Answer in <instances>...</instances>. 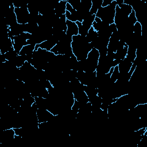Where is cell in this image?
<instances>
[{
	"instance_id": "5bb4252c",
	"label": "cell",
	"mask_w": 147,
	"mask_h": 147,
	"mask_svg": "<svg viewBox=\"0 0 147 147\" xmlns=\"http://www.w3.org/2000/svg\"><path fill=\"white\" fill-rule=\"evenodd\" d=\"M136 51H137V48H135L134 47L130 46V45L128 46L126 58H127L130 61L133 63L137 56Z\"/></svg>"
},
{
	"instance_id": "8fae6325",
	"label": "cell",
	"mask_w": 147,
	"mask_h": 147,
	"mask_svg": "<svg viewBox=\"0 0 147 147\" xmlns=\"http://www.w3.org/2000/svg\"><path fill=\"white\" fill-rule=\"evenodd\" d=\"M11 34L14 37L21 34L25 32L24 24H20L17 23L11 26H8Z\"/></svg>"
},
{
	"instance_id": "277c9868",
	"label": "cell",
	"mask_w": 147,
	"mask_h": 147,
	"mask_svg": "<svg viewBox=\"0 0 147 147\" xmlns=\"http://www.w3.org/2000/svg\"><path fill=\"white\" fill-rule=\"evenodd\" d=\"M59 41V40L57 37L52 35L49 39L45 40L40 44H37L35 47L34 51H37L38 48H41L42 49L51 51V50L57 44Z\"/></svg>"
},
{
	"instance_id": "3957f363",
	"label": "cell",
	"mask_w": 147,
	"mask_h": 147,
	"mask_svg": "<svg viewBox=\"0 0 147 147\" xmlns=\"http://www.w3.org/2000/svg\"><path fill=\"white\" fill-rule=\"evenodd\" d=\"M14 12L16 15L17 22L20 24H26L28 23L29 12L28 6L22 7H15Z\"/></svg>"
},
{
	"instance_id": "ffe728a7",
	"label": "cell",
	"mask_w": 147,
	"mask_h": 147,
	"mask_svg": "<svg viewBox=\"0 0 147 147\" xmlns=\"http://www.w3.org/2000/svg\"><path fill=\"white\" fill-rule=\"evenodd\" d=\"M128 19L133 24H134L135 23H136L137 22V18L136 17V14H135V11H134V10H132L131 13L129 14V16H128Z\"/></svg>"
},
{
	"instance_id": "e0dca14e",
	"label": "cell",
	"mask_w": 147,
	"mask_h": 147,
	"mask_svg": "<svg viewBox=\"0 0 147 147\" xmlns=\"http://www.w3.org/2000/svg\"><path fill=\"white\" fill-rule=\"evenodd\" d=\"M7 61H11L13 59H14L16 56L18 55V54L17 53V52L13 49L9 51V52L5 53V54H3Z\"/></svg>"
},
{
	"instance_id": "ba28073f",
	"label": "cell",
	"mask_w": 147,
	"mask_h": 147,
	"mask_svg": "<svg viewBox=\"0 0 147 147\" xmlns=\"http://www.w3.org/2000/svg\"><path fill=\"white\" fill-rule=\"evenodd\" d=\"M15 131L13 128L3 130L2 135V141L1 143H7L13 141Z\"/></svg>"
},
{
	"instance_id": "44dd1931",
	"label": "cell",
	"mask_w": 147,
	"mask_h": 147,
	"mask_svg": "<svg viewBox=\"0 0 147 147\" xmlns=\"http://www.w3.org/2000/svg\"><path fill=\"white\" fill-rule=\"evenodd\" d=\"M66 10L69 11V13H72L75 11V10L72 7V6L68 2L67 3V5H66Z\"/></svg>"
},
{
	"instance_id": "d6986e66",
	"label": "cell",
	"mask_w": 147,
	"mask_h": 147,
	"mask_svg": "<svg viewBox=\"0 0 147 147\" xmlns=\"http://www.w3.org/2000/svg\"><path fill=\"white\" fill-rule=\"evenodd\" d=\"M67 2L69 3L72 7L77 11L80 6L81 0H67Z\"/></svg>"
},
{
	"instance_id": "6da1fadb",
	"label": "cell",
	"mask_w": 147,
	"mask_h": 147,
	"mask_svg": "<svg viewBox=\"0 0 147 147\" xmlns=\"http://www.w3.org/2000/svg\"><path fill=\"white\" fill-rule=\"evenodd\" d=\"M71 47L72 52L78 61L86 59L89 52L93 48L91 43L87 41L86 36L79 34L72 36Z\"/></svg>"
},
{
	"instance_id": "4fadbf2b",
	"label": "cell",
	"mask_w": 147,
	"mask_h": 147,
	"mask_svg": "<svg viewBox=\"0 0 147 147\" xmlns=\"http://www.w3.org/2000/svg\"><path fill=\"white\" fill-rule=\"evenodd\" d=\"M95 17H96L95 14H92L90 12H88L87 16H86V17L83 20L82 22V25L86 28H87V29H90L91 28L92 25L95 21Z\"/></svg>"
},
{
	"instance_id": "9c48e42d",
	"label": "cell",
	"mask_w": 147,
	"mask_h": 147,
	"mask_svg": "<svg viewBox=\"0 0 147 147\" xmlns=\"http://www.w3.org/2000/svg\"><path fill=\"white\" fill-rule=\"evenodd\" d=\"M67 31L66 34L70 36H74L78 34V26L75 22H72L67 20Z\"/></svg>"
},
{
	"instance_id": "9a60e30c",
	"label": "cell",
	"mask_w": 147,
	"mask_h": 147,
	"mask_svg": "<svg viewBox=\"0 0 147 147\" xmlns=\"http://www.w3.org/2000/svg\"><path fill=\"white\" fill-rule=\"evenodd\" d=\"M92 6L90 12L92 14H96L98 10L102 7L103 0H91Z\"/></svg>"
},
{
	"instance_id": "2e32d148",
	"label": "cell",
	"mask_w": 147,
	"mask_h": 147,
	"mask_svg": "<svg viewBox=\"0 0 147 147\" xmlns=\"http://www.w3.org/2000/svg\"><path fill=\"white\" fill-rule=\"evenodd\" d=\"M98 36V32L94 29V28L91 26V28L89 29L87 34L86 36V38L87 40V41L89 43H91V42L94 41Z\"/></svg>"
},
{
	"instance_id": "7c38bea8",
	"label": "cell",
	"mask_w": 147,
	"mask_h": 147,
	"mask_svg": "<svg viewBox=\"0 0 147 147\" xmlns=\"http://www.w3.org/2000/svg\"><path fill=\"white\" fill-rule=\"evenodd\" d=\"M109 26V24L102 21L100 18L98 17H95V21L92 25V27L94 28L95 30L98 32L102 29H104L107 28Z\"/></svg>"
},
{
	"instance_id": "7402d4cb",
	"label": "cell",
	"mask_w": 147,
	"mask_h": 147,
	"mask_svg": "<svg viewBox=\"0 0 147 147\" xmlns=\"http://www.w3.org/2000/svg\"><path fill=\"white\" fill-rule=\"evenodd\" d=\"M113 0H103L102 7H106L111 4Z\"/></svg>"
},
{
	"instance_id": "7a4b0ae2",
	"label": "cell",
	"mask_w": 147,
	"mask_h": 147,
	"mask_svg": "<svg viewBox=\"0 0 147 147\" xmlns=\"http://www.w3.org/2000/svg\"><path fill=\"white\" fill-rule=\"evenodd\" d=\"M116 6V1L113 0L110 5L106 7H101L96 12V17L109 25L114 23Z\"/></svg>"
},
{
	"instance_id": "5b68a950",
	"label": "cell",
	"mask_w": 147,
	"mask_h": 147,
	"mask_svg": "<svg viewBox=\"0 0 147 147\" xmlns=\"http://www.w3.org/2000/svg\"><path fill=\"white\" fill-rule=\"evenodd\" d=\"M38 123H42L51 121L54 115L47 109H38L36 113Z\"/></svg>"
},
{
	"instance_id": "52a82bcc",
	"label": "cell",
	"mask_w": 147,
	"mask_h": 147,
	"mask_svg": "<svg viewBox=\"0 0 147 147\" xmlns=\"http://www.w3.org/2000/svg\"><path fill=\"white\" fill-rule=\"evenodd\" d=\"M67 0H60L54 4V11L56 16L60 17L65 14Z\"/></svg>"
},
{
	"instance_id": "30bf717a",
	"label": "cell",
	"mask_w": 147,
	"mask_h": 147,
	"mask_svg": "<svg viewBox=\"0 0 147 147\" xmlns=\"http://www.w3.org/2000/svg\"><path fill=\"white\" fill-rule=\"evenodd\" d=\"M12 49H13V41L11 38L7 36L6 38H5V40L2 44L0 49V53L5 54Z\"/></svg>"
},
{
	"instance_id": "ac0fdd59",
	"label": "cell",
	"mask_w": 147,
	"mask_h": 147,
	"mask_svg": "<svg viewBox=\"0 0 147 147\" xmlns=\"http://www.w3.org/2000/svg\"><path fill=\"white\" fill-rule=\"evenodd\" d=\"M119 76V70H118V65L115 66V67H114V69L111 75V77H110V80L111 82L112 83H115L117 79H118Z\"/></svg>"
},
{
	"instance_id": "8992f818",
	"label": "cell",
	"mask_w": 147,
	"mask_h": 147,
	"mask_svg": "<svg viewBox=\"0 0 147 147\" xmlns=\"http://www.w3.org/2000/svg\"><path fill=\"white\" fill-rule=\"evenodd\" d=\"M132 63L126 57L121 60L118 65L119 75H123L128 73L131 67Z\"/></svg>"
}]
</instances>
